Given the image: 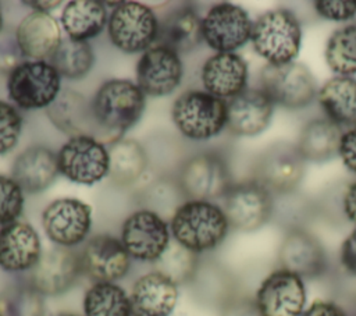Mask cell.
Returning <instances> with one entry per match:
<instances>
[{
	"mask_svg": "<svg viewBox=\"0 0 356 316\" xmlns=\"http://www.w3.org/2000/svg\"><path fill=\"white\" fill-rule=\"evenodd\" d=\"M153 264L156 271L181 285L193 278L197 269V253L171 239L167 249Z\"/></svg>",
	"mask_w": 356,
	"mask_h": 316,
	"instance_id": "obj_36",
	"label": "cell"
},
{
	"mask_svg": "<svg viewBox=\"0 0 356 316\" xmlns=\"http://www.w3.org/2000/svg\"><path fill=\"white\" fill-rule=\"evenodd\" d=\"M248 63L236 53H216L202 67V84L213 96L232 99L248 89Z\"/></svg>",
	"mask_w": 356,
	"mask_h": 316,
	"instance_id": "obj_24",
	"label": "cell"
},
{
	"mask_svg": "<svg viewBox=\"0 0 356 316\" xmlns=\"http://www.w3.org/2000/svg\"><path fill=\"white\" fill-rule=\"evenodd\" d=\"M200 40H203L202 19L192 7H179L159 22L157 46L167 47L178 54L191 52Z\"/></svg>",
	"mask_w": 356,
	"mask_h": 316,
	"instance_id": "obj_27",
	"label": "cell"
},
{
	"mask_svg": "<svg viewBox=\"0 0 356 316\" xmlns=\"http://www.w3.org/2000/svg\"><path fill=\"white\" fill-rule=\"evenodd\" d=\"M82 274L93 283H117L131 269V256L121 239L110 234L89 238L79 251Z\"/></svg>",
	"mask_w": 356,
	"mask_h": 316,
	"instance_id": "obj_15",
	"label": "cell"
},
{
	"mask_svg": "<svg viewBox=\"0 0 356 316\" xmlns=\"http://www.w3.org/2000/svg\"><path fill=\"white\" fill-rule=\"evenodd\" d=\"M121 242L129 256L139 262L154 263L170 245V224L154 212L140 209L122 223Z\"/></svg>",
	"mask_w": 356,
	"mask_h": 316,
	"instance_id": "obj_10",
	"label": "cell"
},
{
	"mask_svg": "<svg viewBox=\"0 0 356 316\" xmlns=\"http://www.w3.org/2000/svg\"><path fill=\"white\" fill-rule=\"evenodd\" d=\"M253 21L234 3L214 4L202 18L203 40L217 53H234L250 40Z\"/></svg>",
	"mask_w": 356,
	"mask_h": 316,
	"instance_id": "obj_13",
	"label": "cell"
},
{
	"mask_svg": "<svg viewBox=\"0 0 356 316\" xmlns=\"http://www.w3.org/2000/svg\"><path fill=\"white\" fill-rule=\"evenodd\" d=\"M229 228L222 207L210 200H186L170 219L172 239L197 255L221 245Z\"/></svg>",
	"mask_w": 356,
	"mask_h": 316,
	"instance_id": "obj_1",
	"label": "cell"
},
{
	"mask_svg": "<svg viewBox=\"0 0 356 316\" xmlns=\"http://www.w3.org/2000/svg\"><path fill=\"white\" fill-rule=\"evenodd\" d=\"M44 297L29 283H18L0 292L1 316H44Z\"/></svg>",
	"mask_w": 356,
	"mask_h": 316,
	"instance_id": "obj_35",
	"label": "cell"
},
{
	"mask_svg": "<svg viewBox=\"0 0 356 316\" xmlns=\"http://www.w3.org/2000/svg\"><path fill=\"white\" fill-rule=\"evenodd\" d=\"M1 26H3V15H1V8H0V31H1Z\"/></svg>",
	"mask_w": 356,
	"mask_h": 316,
	"instance_id": "obj_49",
	"label": "cell"
},
{
	"mask_svg": "<svg viewBox=\"0 0 356 316\" xmlns=\"http://www.w3.org/2000/svg\"><path fill=\"white\" fill-rule=\"evenodd\" d=\"M145 93L128 79L104 82L92 100V111L104 141L114 143L142 116Z\"/></svg>",
	"mask_w": 356,
	"mask_h": 316,
	"instance_id": "obj_2",
	"label": "cell"
},
{
	"mask_svg": "<svg viewBox=\"0 0 356 316\" xmlns=\"http://www.w3.org/2000/svg\"><path fill=\"white\" fill-rule=\"evenodd\" d=\"M317 100L325 117L342 125H356V78L335 75L317 92Z\"/></svg>",
	"mask_w": 356,
	"mask_h": 316,
	"instance_id": "obj_29",
	"label": "cell"
},
{
	"mask_svg": "<svg viewBox=\"0 0 356 316\" xmlns=\"http://www.w3.org/2000/svg\"><path fill=\"white\" fill-rule=\"evenodd\" d=\"M338 155L343 166L356 175V125L342 132Z\"/></svg>",
	"mask_w": 356,
	"mask_h": 316,
	"instance_id": "obj_42",
	"label": "cell"
},
{
	"mask_svg": "<svg viewBox=\"0 0 356 316\" xmlns=\"http://www.w3.org/2000/svg\"><path fill=\"white\" fill-rule=\"evenodd\" d=\"M110 40L125 53H139L156 42L159 21L150 7L136 1L118 3L107 22Z\"/></svg>",
	"mask_w": 356,
	"mask_h": 316,
	"instance_id": "obj_8",
	"label": "cell"
},
{
	"mask_svg": "<svg viewBox=\"0 0 356 316\" xmlns=\"http://www.w3.org/2000/svg\"><path fill=\"white\" fill-rule=\"evenodd\" d=\"M324 58L337 75L353 77L356 74V24L341 26L330 35Z\"/></svg>",
	"mask_w": 356,
	"mask_h": 316,
	"instance_id": "obj_33",
	"label": "cell"
},
{
	"mask_svg": "<svg viewBox=\"0 0 356 316\" xmlns=\"http://www.w3.org/2000/svg\"><path fill=\"white\" fill-rule=\"evenodd\" d=\"M15 39L25 57L43 60L51 57L61 43V31L49 13L32 11L19 22Z\"/></svg>",
	"mask_w": 356,
	"mask_h": 316,
	"instance_id": "obj_26",
	"label": "cell"
},
{
	"mask_svg": "<svg viewBox=\"0 0 356 316\" xmlns=\"http://www.w3.org/2000/svg\"><path fill=\"white\" fill-rule=\"evenodd\" d=\"M305 160L296 146L277 145L266 150L259 159L254 180L264 185L271 193H291L302 182Z\"/></svg>",
	"mask_w": 356,
	"mask_h": 316,
	"instance_id": "obj_18",
	"label": "cell"
},
{
	"mask_svg": "<svg viewBox=\"0 0 356 316\" xmlns=\"http://www.w3.org/2000/svg\"><path fill=\"white\" fill-rule=\"evenodd\" d=\"M24 4L31 6L33 8V11H43L47 13L49 10L56 8L57 6L61 4V1H24Z\"/></svg>",
	"mask_w": 356,
	"mask_h": 316,
	"instance_id": "obj_47",
	"label": "cell"
},
{
	"mask_svg": "<svg viewBox=\"0 0 356 316\" xmlns=\"http://www.w3.org/2000/svg\"><path fill=\"white\" fill-rule=\"evenodd\" d=\"M171 116L184 136L206 141L227 127V102L206 90H188L177 97Z\"/></svg>",
	"mask_w": 356,
	"mask_h": 316,
	"instance_id": "obj_4",
	"label": "cell"
},
{
	"mask_svg": "<svg viewBox=\"0 0 356 316\" xmlns=\"http://www.w3.org/2000/svg\"><path fill=\"white\" fill-rule=\"evenodd\" d=\"M253 301L260 316H300L307 306L305 280L280 267L263 278Z\"/></svg>",
	"mask_w": 356,
	"mask_h": 316,
	"instance_id": "obj_11",
	"label": "cell"
},
{
	"mask_svg": "<svg viewBox=\"0 0 356 316\" xmlns=\"http://www.w3.org/2000/svg\"><path fill=\"white\" fill-rule=\"evenodd\" d=\"M25 61V54L22 53L15 38H1L0 39V72L11 74L18 65Z\"/></svg>",
	"mask_w": 356,
	"mask_h": 316,
	"instance_id": "obj_41",
	"label": "cell"
},
{
	"mask_svg": "<svg viewBox=\"0 0 356 316\" xmlns=\"http://www.w3.org/2000/svg\"><path fill=\"white\" fill-rule=\"evenodd\" d=\"M342 210L346 219L356 226V181L349 184L343 193Z\"/></svg>",
	"mask_w": 356,
	"mask_h": 316,
	"instance_id": "obj_46",
	"label": "cell"
},
{
	"mask_svg": "<svg viewBox=\"0 0 356 316\" xmlns=\"http://www.w3.org/2000/svg\"><path fill=\"white\" fill-rule=\"evenodd\" d=\"M22 120L10 103L0 100V155L8 153L19 139Z\"/></svg>",
	"mask_w": 356,
	"mask_h": 316,
	"instance_id": "obj_39",
	"label": "cell"
},
{
	"mask_svg": "<svg viewBox=\"0 0 356 316\" xmlns=\"http://www.w3.org/2000/svg\"><path fill=\"white\" fill-rule=\"evenodd\" d=\"M108 22L106 7L95 0L70 1L61 13V25L68 38L88 40L97 36Z\"/></svg>",
	"mask_w": 356,
	"mask_h": 316,
	"instance_id": "obj_30",
	"label": "cell"
},
{
	"mask_svg": "<svg viewBox=\"0 0 356 316\" xmlns=\"http://www.w3.org/2000/svg\"><path fill=\"white\" fill-rule=\"evenodd\" d=\"M129 298L132 316H171L178 302V285L152 270L134 283Z\"/></svg>",
	"mask_w": 356,
	"mask_h": 316,
	"instance_id": "obj_23",
	"label": "cell"
},
{
	"mask_svg": "<svg viewBox=\"0 0 356 316\" xmlns=\"http://www.w3.org/2000/svg\"><path fill=\"white\" fill-rule=\"evenodd\" d=\"M57 155L44 146H32L19 153L11 167V178L28 193L51 185L58 174Z\"/></svg>",
	"mask_w": 356,
	"mask_h": 316,
	"instance_id": "obj_25",
	"label": "cell"
},
{
	"mask_svg": "<svg viewBox=\"0 0 356 316\" xmlns=\"http://www.w3.org/2000/svg\"><path fill=\"white\" fill-rule=\"evenodd\" d=\"M274 104L260 88H248L227 102V128L236 136H256L267 129Z\"/></svg>",
	"mask_w": 356,
	"mask_h": 316,
	"instance_id": "obj_20",
	"label": "cell"
},
{
	"mask_svg": "<svg viewBox=\"0 0 356 316\" xmlns=\"http://www.w3.org/2000/svg\"><path fill=\"white\" fill-rule=\"evenodd\" d=\"M82 274L79 252L54 246L44 251L29 271L28 281L43 295L57 297L71 290Z\"/></svg>",
	"mask_w": 356,
	"mask_h": 316,
	"instance_id": "obj_16",
	"label": "cell"
},
{
	"mask_svg": "<svg viewBox=\"0 0 356 316\" xmlns=\"http://www.w3.org/2000/svg\"><path fill=\"white\" fill-rule=\"evenodd\" d=\"M300 316H348L346 310L332 301L316 299L313 301Z\"/></svg>",
	"mask_w": 356,
	"mask_h": 316,
	"instance_id": "obj_45",
	"label": "cell"
},
{
	"mask_svg": "<svg viewBox=\"0 0 356 316\" xmlns=\"http://www.w3.org/2000/svg\"><path fill=\"white\" fill-rule=\"evenodd\" d=\"M178 184L188 200H210L222 198L232 185L224 157L214 152L199 153L185 161Z\"/></svg>",
	"mask_w": 356,
	"mask_h": 316,
	"instance_id": "obj_9",
	"label": "cell"
},
{
	"mask_svg": "<svg viewBox=\"0 0 356 316\" xmlns=\"http://www.w3.org/2000/svg\"><path fill=\"white\" fill-rule=\"evenodd\" d=\"M0 316H1V315H0Z\"/></svg>",
	"mask_w": 356,
	"mask_h": 316,
	"instance_id": "obj_50",
	"label": "cell"
},
{
	"mask_svg": "<svg viewBox=\"0 0 356 316\" xmlns=\"http://www.w3.org/2000/svg\"><path fill=\"white\" fill-rule=\"evenodd\" d=\"M22 209V189L13 178L0 175V227L17 221Z\"/></svg>",
	"mask_w": 356,
	"mask_h": 316,
	"instance_id": "obj_38",
	"label": "cell"
},
{
	"mask_svg": "<svg viewBox=\"0 0 356 316\" xmlns=\"http://www.w3.org/2000/svg\"><path fill=\"white\" fill-rule=\"evenodd\" d=\"M222 199V210L229 227L242 232H253L271 219L273 193L254 178L232 182Z\"/></svg>",
	"mask_w": 356,
	"mask_h": 316,
	"instance_id": "obj_6",
	"label": "cell"
},
{
	"mask_svg": "<svg viewBox=\"0 0 356 316\" xmlns=\"http://www.w3.org/2000/svg\"><path fill=\"white\" fill-rule=\"evenodd\" d=\"M281 269L305 278H317L327 271V253L320 239L310 231L295 227L286 231L280 249Z\"/></svg>",
	"mask_w": 356,
	"mask_h": 316,
	"instance_id": "obj_17",
	"label": "cell"
},
{
	"mask_svg": "<svg viewBox=\"0 0 356 316\" xmlns=\"http://www.w3.org/2000/svg\"><path fill=\"white\" fill-rule=\"evenodd\" d=\"M260 85L274 106L286 110L307 107L318 92L312 71L298 61L281 65L266 64L260 72Z\"/></svg>",
	"mask_w": 356,
	"mask_h": 316,
	"instance_id": "obj_5",
	"label": "cell"
},
{
	"mask_svg": "<svg viewBox=\"0 0 356 316\" xmlns=\"http://www.w3.org/2000/svg\"><path fill=\"white\" fill-rule=\"evenodd\" d=\"M111 181L120 187L131 185L145 171L147 157L145 149L132 139H118L108 149Z\"/></svg>",
	"mask_w": 356,
	"mask_h": 316,
	"instance_id": "obj_31",
	"label": "cell"
},
{
	"mask_svg": "<svg viewBox=\"0 0 356 316\" xmlns=\"http://www.w3.org/2000/svg\"><path fill=\"white\" fill-rule=\"evenodd\" d=\"M50 121L61 132L74 136H93L102 142V132L89 103L83 95L64 89L47 107Z\"/></svg>",
	"mask_w": 356,
	"mask_h": 316,
	"instance_id": "obj_22",
	"label": "cell"
},
{
	"mask_svg": "<svg viewBox=\"0 0 356 316\" xmlns=\"http://www.w3.org/2000/svg\"><path fill=\"white\" fill-rule=\"evenodd\" d=\"M46 237L63 248H74L83 241L92 227V209L75 198L53 200L42 213Z\"/></svg>",
	"mask_w": 356,
	"mask_h": 316,
	"instance_id": "obj_14",
	"label": "cell"
},
{
	"mask_svg": "<svg viewBox=\"0 0 356 316\" xmlns=\"http://www.w3.org/2000/svg\"><path fill=\"white\" fill-rule=\"evenodd\" d=\"M95 63V54L90 45L85 40L71 38L61 39V43L50 57V64L60 77L78 79L85 77Z\"/></svg>",
	"mask_w": 356,
	"mask_h": 316,
	"instance_id": "obj_34",
	"label": "cell"
},
{
	"mask_svg": "<svg viewBox=\"0 0 356 316\" xmlns=\"http://www.w3.org/2000/svg\"><path fill=\"white\" fill-rule=\"evenodd\" d=\"M342 129L327 117L307 121L299 135L296 149L305 161L323 163L338 155Z\"/></svg>",
	"mask_w": 356,
	"mask_h": 316,
	"instance_id": "obj_28",
	"label": "cell"
},
{
	"mask_svg": "<svg viewBox=\"0 0 356 316\" xmlns=\"http://www.w3.org/2000/svg\"><path fill=\"white\" fill-rule=\"evenodd\" d=\"M184 67L179 56L163 46L147 49L136 64L138 86L145 95L167 96L179 85Z\"/></svg>",
	"mask_w": 356,
	"mask_h": 316,
	"instance_id": "obj_19",
	"label": "cell"
},
{
	"mask_svg": "<svg viewBox=\"0 0 356 316\" xmlns=\"http://www.w3.org/2000/svg\"><path fill=\"white\" fill-rule=\"evenodd\" d=\"M58 171L76 184L92 185L108 175L110 157L106 146L93 136H74L57 155Z\"/></svg>",
	"mask_w": 356,
	"mask_h": 316,
	"instance_id": "obj_12",
	"label": "cell"
},
{
	"mask_svg": "<svg viewBox=\"0 0 356 316\" xmlns=\"http://www.w3.org/2000/svg\"><path fill=\"white\" fill-rule=\"evenodd\" d=\"M186 200L188 199L185 198L178 180L172 181L161 178L149 185L142 195L145 209L157 213L163 219H165L167 214L171 219L175 210Z\"/></svg>",
	"mask_w": 356,
	"mask_h": 316,
	"instance_id": "obj_37",
	"label": "cell"
},
{
	"mask_svg": "<svg viewBox=\"0 0 356 316\" xmlns=\"http://www.w3.org/2000/svg\"><path fill=\"white\" fill-rule=\"evenodd\" d=\"M342 267L352 276H356V227L342 241L339 251Z\"/></svg>",
	"mask_w": 356,
	"mask_h": 316,
	"instance_id": "obj_43",
	"label": "cell"
},
{
	"mask_svg": "<svg viewBox=\"0 0 356 316\" xmlns=\"http://www.w3.org/2000/svg\"><path fill=\"white\" fill-rule=\"evenodd\" d=\"M253 50L270 65L295 61L302 47V26L288 8H275L261 14L252 26Z\"/></svg>",
	"mask_w": 356,
	"mask_h": 316,
	"instance_id": "obj_3",
	"label": "cell"
},
{
	"mask_svg": "<svg viewBox=\"0 0 356 316\" xmlns=\"http://www.w3.org/2000/svg\"><path fill=\"white\" fill-rule=\"evenodd\" d=\"M7 90L21 109L49 107L61 92L60 74L44 60L24 61L8 75Z\"/></svg>",
	"mask_w": 356,
	"mask_h": 316,
	"instance_id": "obj_7",
	"label": "cell"
},
{
	"mask_svg": "<svg viewBox=\"0 0 356 316\" xmlns=\"http://www.w3.org/2000/svg\"><path fill=\"white\" fill-rule=\"evenodd\" d=\"M57 316H83V315H76V313H58Z\"/></svg>",
	"mask_w": 356,
	"mask_h": 316,
	"instance_id": "obj_48",
	"label": "cell"
},
{
	"mask_svg": "<svg viewBox=\"0 0 356 316\" xmlns=\"http://www.w3.org/2000/svg\"><path fill=\"white\" fill-rule=\"evenodd\" d=\"M221 316H260V313L253 299L234 298L224 305Z\"/></svg>",
	"mask_w": 356,
	"mask_h": 316,
	"instance_id": "obj_44",
	"label": "cell"
},
{
	"mask_svg": "<svg viewBox=\"0 0 356 316\" xmlns=\"http://www.w3.org/2000/svg\"><path fill=\"white\" fill-rule=\"evenodd\" d=\"M83 316H132L129 294L117 283H93L83 295Z\"/></svg>",
	"mask_w": 356,
	"mask_h": 316,
	"instance_id": "obj_32",
	"label": "cell"
},
{
	"mask_svg": "<svg viewBox=\"0 0 356 316\" xmlns=\"http://www.w3.org/2000/svg\"><path fill=\"white\" fill-rule=\"evenodd\" d=\"M38 231L25 221L0 227V269L7 273L31 271L42 256Z\"/></svg>",
	"mask_w": 356,
	"mask_h": 316,
	"instance_id": "obj_21",
	"label": "cell"
},
{
	"mask_svg": "<svg viewBox=\"0 0 356 316\" xmlns=\"http://www.w3.org/2000/svg\"><path fill=\"white\" fill-rule=\"evenodd\" d=\"M314 10L323 19L349 21L356 17V0H317Z\"/></svg>",
	"mask_w": 356,
	"mask_h": 316,
	"instance_id": "obj_40",
	"label": "cell"
}]
</instances>
